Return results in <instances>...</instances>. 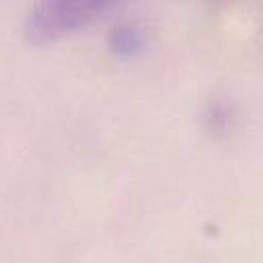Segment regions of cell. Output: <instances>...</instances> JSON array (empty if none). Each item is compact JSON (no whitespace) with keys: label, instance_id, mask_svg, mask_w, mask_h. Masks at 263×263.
<instances>
[{"label":"cell","instance_id":"6da1fadb","mask_svg":"<svg viewBox=\"0 0 263 263\" xmlns=\"http://www.w3.org/2000/svg\"><path fill=\"white\" fill-rule=\"evenodd\" d=\"M119 0H35L25 33L31 43L45 45L68 37L111 10Z\"/></svg>","mask_w":263,"mask_h":263},{"label":"cell","instance_id":"7a4b0ae2","mask_svg":"<svg viewBox=\"0 0 263 263\" xmlns=\"http://www.w3.org/2000/svg\"><path fill=\"white\" fill-rule=\"evenodd\" d=\"M144 47H146V37L140 27L123 25V27H117L115 31H111V35H109V49L119 60L136 58L144 51Z\"/></svg>","mask_w":263,"mask_h":263}]
</instances>
